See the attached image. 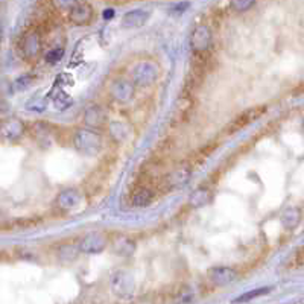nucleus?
Returning a JSON list of instances; mask_svg holds the SVG:
<instances>
[{
    "label": "nucleus",
    "mask_w": 304,
    "mask_h": 304,
    "mask_svg": "<svg viewBox=\"0 0 304 304\" xmlns=\"http://www.w3.org/2000/svg\"><path fill=\"white\" fill-rule=\"evenodd\" d=\"M256 5V2L252 0H239V2H231V8L237 13H245L249 8H252Z\"/></svg>",
    "instance_id": "nucleus-24"
},
{
    "label": "nucleus",
    "mask_w": 304,
    "mask_h": 304,
    "mask_svg": "<svg viewBox=\"0 0 304 304\" xmlns=\"http://www.w3.org/2000/svg\"><path fill=\"white\" fill-rule=\"evenodd\" d=\"M79 248L75 246V245H63L60 246L58 249V259L64 263H70L73 260L78 259V254H79Z\"/></svg>",
    "instance_id": "nucleus-21"
},
{
    "label": "nucleus",
    "mask_w": 304,
    "mask_h": 304,
    "mask_svg": "<svg viewBox=\"0 0 304 304\" xmlns=\"http://www.w3.org/2000/svg\"><path fill=\"white\" fill-rule=\"evenodd\" d=\"M69 19L72 23L78 26H87L93 20V8L88 2H76V5L70 10Z\"/></svg>",
    "instance_id": "nucleus-11"
},
{
    "label": "nucleus",
    "mask_w": 304,
    "mask_h": 304,
    "mask_svg": "<svg viewBox=\"0 0 304 304\" xmlns=\"http://www.w3.org/2000/svg\"><path fill=\"white\" fill-rule=\"evenodd\" d=\"M25 132V125L19 119H8L2 123V137L10 141L19 140Z\"/></svg>",
    "instance_id": "nucleus-15"
},
{
    "label": "nucleus",
    "mask_w": 304,
    "mask_h": 304,
    "mask_svg": "<svg viewBox=\"0 0 304 304\" xmlns=\"http://www.w3.org/2000/svg\"><path fill=\"white\" fill-rule=\"evenodd\" d=\"M73 146L85 157H96L102 150V135L90 128H79L73 135Z\"/></svg>",
    "instance_id": "nucleus-1"
},
{
    "label": "nucleus",
    "mask_w": 304,
    "mask_h": 304,
    "mask_svg": "<svg viewBox=\"0 0 304 304\" xmlns=\"http://www.w3.org/2000/svg\"><path fill=\"white\" fill-rule=\"evenodd\" d=\"M213 43L212 29L207 25H198L190 35V46L195 54H206Z\"/></svg>",
    "instance_id": "nucleus-7"
},
{
    "label": "nucleus",
    "mask_w": 304,
    "mask_h": 304,
    "mask_svg": "<svg viewBox=\"0 0 304 304\" xmlns=\"http://www.w3.org/2000/svg\"><path fill=\"white\" fill-rule=\"evenodd\" d=\"M149 19V11L137 8L132 11H128L123 17H122V23L120 26L125 29H132V28H140L143 26Z\"/></svg>",
    "instance_id": "nucleus-14"
},
{
    "label": "nucleus",
    "mask_w": 304,
    "mask_h": 304,
    "mask_svg": "<svg viewBox=\"0 0 304 304\" xmlns=\"http://www.w3.org/2000/svg\"><path fill=\"white\" fill-rule=\"evenodd\" d=\"M52 5L57 7V8H60V10H64V11L70 13V10L76 5V2H72V0H69V2H63V0H60V2H54Z\"/></svg>",
    "instance_id": "nucleus-28"
},
{
    "label": "nucleus",
    "mask_w": 304,
    "mask_h": 304,
    "mask_svg": "<svg viewBox=\"0 0 304 304\" xmlns=\"http://www.w3.org/2000/svg\"><path fill=\"white\" fill-rule=\"evenodd\" d=\"M269 292H271V287H259V289H252V290H249V292L242 293L240 296H237V298L234 299V302H236V304L248 302V301H251V299H254V298L263 296V295H266V293H269Z\"/></svg>",
    "instance_id": "nucleus-22"
},
{
    "label": "nucleus",
    "mask_w": 304,
    "mask_h": 304,
    "mask_svg": "<svg viewBox=\"0 0 304 304\" xmlns=\"http://www.w3.org/2000/svg\"><path fill=\"white\" fill-rule=\"evenodd\" d=\"M82 195L76 189H66L57 196V207L63 212L75 210L81 204Z\"/></svg>",
    "instance_id": "nucleus-13"
},
{
    "label": "nucleus",
    "mask_w": 304,
    "mask_h": 304,
    "mask_svg": "<svg viewBox=\"0 0 304 304\" xmlns=\"http://www.w3.org/2000/svg\"><path fill=\"white\" fill-rule=\"evenodd\" d=\"M212 202V190L206 186L198 187L189 198V204L193 209H201Z\"/></svg>",
    "instance_id": "nucleus-18"
},
{
    "label": "nucleus",
    "mask_w": 304,
    "mask_h": 304,
    "mask_svg": "<svg viewBox=\"0 0 304 304\" xmlns=\"http://www.w3.org/2000/svg\"><path fill=\"white\" fill-rule=\"evenodd\" d=\"M160 76V67L157 63L150 61V60H143L140 63H137L132 67L131 72V81L134 82V85L137 87H150Z\"/></svg>",
    "instance_id": "nucleus-2"
},
{
    "label": "nucleus",
    "mask_w": 304,
    "mask_h": 304,
    "mask_svg": "<svg viewBox=\"0 0 304 304\" xmlns=\"http://www.w3.org/2000/svg\"><path fill=\"white\" fill-rule=\"evenodd\" d=\"M84 123L87 125V128L94 129V131L107 128L110 125L108 123V113H107V110L102 105L96 104V102L88 104L85 107V110H84Z\"/></svg>",
    "instance_id": "nucleus-5"
},
{
    "label": "nucleus",
    "mask_w": 304,
    "mask_h": 304,
    "mask_svg": "<svg viewBox=\"0 0 304 304\" xmlns=\"http://www.w3.org/2000/svg\"><path fill=\"white\" fill-rule=\"evenodd\" d=\"M156 199V192L149 187H138L132 195V206L137 209H143L152 204Z\"/></svg>",
    "instance_id": "nucleus-17"
},
{
    "label": "nucleus",
    "mask_w": 304,
    "mask_h": 304,
    "mask_svg": "<svg viewBox=\"0 0 304 304\" xmlns=\"http://www.w3.org/2000/svg\"><path fill=\"white\" fill-rule=\"evenodd\" d=\"M108 246V239L104 233L100 231H91L84 234L79 242H78V248L82 254H100L102 251H105V248Z\"/></svg>",
    "instance_id": "nucleus-4"
},
{
    "label": "nucleus",
    "mask_w": 304,
    "mask_h": 304,
    "mask_svg": "<svg viewBox=\"0 0 304 304\" xmlns=\"http://www.w3.org/2000/svg\"><path fill=\"white\" fill-rule=\"evenodd\" d=\"M189 8H190V4H189V2H178V4H174V5L169 8V14H172V16H181V14H184Z\"/></svg>",
    "instance_id": "nucleus-25"
},
{
    "label": "nucleus",
    "mask_w": 304,
    "mask_h": 304,
    "mask_svg": "<svg viewBox=\"0 0 304 304\" xmlns=\"http://www.w3.org/2000/svg\"><path fill=\"white\" fill-rule=\"evenodd\" d=\"M301 221V212L296 207H287L280 215V222L286 230H293Z\"/></svg>",
    "instance_id": "nucleus-19"
},
{
    "label": "nucleus",
    "mask_w": 304,
    "mask_h": 304,
    "mask_svg": "<svg viewBox=\"0 0 304 304\" xmlns=\"http://www.w3.org/2000/svg\"><path fill=\"white\" fill-rule=\"evenodd\" d=\"M192 177V169L190 168H178L169 172L162 178V189L163 190H174L181 186H184Z\"/></svg>",
    "instance_id": "nucleus-8"
},
{
    "label": "nucleus",
    "mask_w": 304,
    "mask_h": 304,
    "mask_svg": "<svg viewBox=\"0 0 304 304\" xmlns=\"http://www.w3.org/2000/svg\"><path fill=\"white\" fill-rule=\"evenodd\" d=\"M64 54H66L64 47H61V46L54 47V49L47 50V54L44 55V61H46L47 64H57V63H60V61L63 60Z\"/></svg>",
    "instance_id": "nucleus-23"
},
{
    "label": "nucleus",
    "mask_w": 304,
    "mask_h": 304,
    "mask_svg": "<svg viewBox=\"0 0 304 304\" xmlns=\"http://www.w3.org/2000/svg\"><path fill=\"white\" fill-rule=\"evenodd\" d=\"M32 81H34V78L32 76H29V75H25V76H20L19 79H16L14 81V88L16 90H25V88H28L31 84H32Z\"/></svg>",
    "instance_id": "nucleus-26"
},
{
    "label": "nucleus",
    "mask_w": 304,
    "mask_h": 304,
    "mask_svg": "<svg viewBox=\"0 0 304 304\" xmlns=\"http://www.w3.org/2000/svg\"><path fill=\"white\" fill-rule=\"evenodd\" d=\"M104 19L105 20H110V19H113L114 17V10L113 8H107V10H104Z\"/></svg>",
    "instance_id": "nucleus-29"
},
{
    "label": "nucleus",
    "mask_w": 304,
    "mask_h": 304,
    "mask_svg": "<svg viewBox=\"0 0 304 304\" xmlns=\"http://www.w3.org/2000/svg\"><path fill=\"white\" fill-rule=\"evenodd\" d=\"M29 104H31V105L34 104V107H29V108H28V110H31V111H38V113H40V111H43V110L46 108V100L41 99V97H38L37 100L34 99V100L29 102Z\"/></svg>",
    "instance_id": "nucleus-27"
},
{
    "label": "nucleus",
    "mask_w": 304,
    "mask_h": 304,
    "mask_svg": "<svg viewBox=\"0 0 304 304\" xmlns=\"http://www.w3.org/2000/svg\"><path fill=\"white\" fill-rule=\"evenodd\" d=\"M41 37L38 32H29L22 38V55L26 60H35L41 52Z\"/></svg>",
    "instance_id": "nucleus-10"
},
{
    "label": "nucleus",
    "mask_w": 304,
    "mask_h": 304,
    "mask_svg": "<svg viewBox=\"0 0 304 304\" xmlns=\"http://www.w3.org/2000/svg\"><path fill=\"white\" fill-rule=\"evenodd\" d=\"M110 286L113 293L122 299L131 298L134 293V278L128 271H123V269H119L111 274Z\"/></svg>",
    "instance_id": "nucleus-3"
},
{
    "label": "nucleus",
    "mask_w": 304,
    "mask_h": 304,
    "mask_svg": "<svg viewBox=\"0 0 304 304\" xmlns=\"http://www.w3.org/2000/svg\"><path fill=\"white\" fill-rule=\"evenodd\" d=\"M265 111H266V107H256V108H249V110L243 111L240 116H237V117L231 122V125H228V134H234L236 131L245 128V126L249 125L252 120L259 119Z\"/></svg>",
    "instance_id": "nucleus-12"
},
{
    "label": "nucleus",
    "mask_w": 304,
    "mask_h": 304,
    "mask_svg": "<svg viewBox=\"0 0 304 304\" xmlns=\"http://www.w3.org/2000/svg\"><path fill=\"white\" fill-rule=\"evenodd\" d=\"M207 277L215 286H227L237 278V271L230 266H213L209 269Z\"/></svg>",
    "instance_id": "nucleus-9"
},
{
    "label": "nucleus",
    "mask_w": 304,
    "mask_h": 304,
    "mask_svg": "<svg viewBox=\"0 0 304 304\" xmlns=\"http://www.w3.org/2000/svg\"><path fill=\"white\" fill-rule=\"evenodd\" d=\"M108 132L116 143H123L131 134V126L125 120H111L108 125Z\"/></svg>",
    "instance_id": "nucleus-16"
},
{
    "label": "nucleus",
    "mask_w": 304,
    "mask_h": 304,
    "mask_svg": "<svg viewBox=\"0 0 304 304\" xmlns=\"http://www.w3.org/2000/svg\"><path fill=\"white\" fill-rule=\"evenodd\" d=\"M110 97L116 100L117 104H128L132 100L134 93H135V85L132 81L125 79V78H117L110 84L108 88Z\"/></svg>",
    "instance_id": "nucleus-6"
},
{
    "label": "nucleus",
    "mask_w": 304,
    "mask_h": 304,
    "mask_svg": "<svg viewBox=\"0 0 304 304\" xmlns=\"http://www.w3.org/2000/svg\"><path fill=\"white\" fill-rule=\"evenodd\" d=\"M113 252L116 256H122V257H129L134 249H135V243L134 240L128 239V237H119L117 240L113 242Z\"/></svg>",
    "instance_id": "nucleus-20"
}]
</instances>
